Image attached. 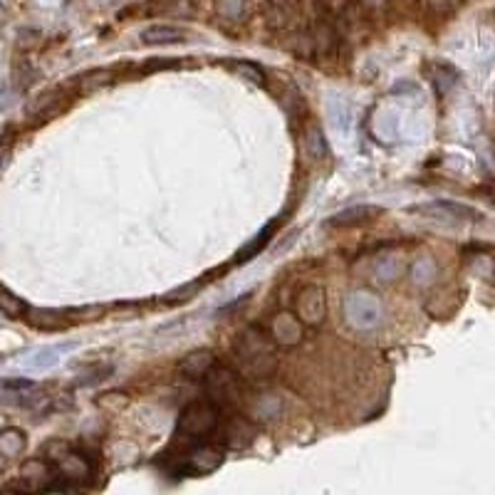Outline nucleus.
<instances>
[{
  "label": "nucleus",
  "mask_w": 495,
  "mask_h": 495,
  "mask_svg": "<svg viewBox=\"0 0 495 495\" xmlns=\"http://www.w3.org/2000/svg\"><path fill=\"white\" fill-rule=\"evenodd\" d=\"M221 421V409L211 402V399H198V402L188 404L178 416V436L183 438H206L218 428Z\"/></svg>",
  "instance_id": "f03ea898"
},
{
  "label": "nucleus",
  "mask_w": 495,
  "mask_h": 495,
  "mask_svg": "<svg viewBox=\"0 0 495 495\" xmlns=\"http://www.w3.org/2000/svg\"><path fill=\"white\" fill-rule=\"evenodd\" d=\"M203 283L201 280H193V283H183L178 285V288H173L171 292H166V300L173 305H181V302H188L191 297H196L198 292H201Z\"/></svg>",
  "instance_id": "4be33fe9"
},
{
  "label": "nucleus",
  "mask_w": 495,
  "mask_h": 495,
  "mask_svg": "<svg viewBox=\"0 0 495 495\" xmlns=\"http://www.w3.org/2000/svg\"><path fill=\"white\" fill-rule=\"evenodd\" d=\"M25 319H28L33 327H40V329H62V327H67V324L74 322V312L72 309L33 307L25 312Z\"/></svg>",
  "instance_id": "6e6552de"
},
{
  "label": "nucleus",
  "mask_w": 495,
  "mask_h": 495,
  "mask_svg": "<svg viewBox=\"0 0 495 495\" xmlns=\"http://www.w3.org/2000/svg\"><path fill=\"white\" fill-rule=\"evenodd\" d=\"M270 236H273V228H265V231H260L258 238H253V241H250L248 246L236 255V263L241 265V263H246L248 258H255V255H258L260 250L265 248V241H268Z\"/></svg>",
  "instance_id": "5701e85b"
},
{
  "label": "nucleus",
  "mask_w": 495,
  "mask_h": 495,
  "mask_svg": "<svg viewBox=\"0 0 495 495\" xmlns=\"http://www.w3.org/2000/svg\"><path fill=\"white\" fill-rule=\"evenodd\" d=\"M216 367V357H213L211 349H196V352L186 354L178 364L183 377L188 379H206V374Z\"/></svg>",
  "instance_id": "1a4fd4ad"
},
{
  "label": "nucleus",
  "mask_w": 495,
  "mask_h": 495,
  "mask_svg": "<svg viewBox=\"0 0 495 495\" xmlns=\"http://www.w3.org/2000/svg\"><path fill=\"white\" fill-rule=\"evenodd\" d=\"M233 359H236V367L243 372V377L258 379V382L268 379L278 367L273 342L258 327H248L243 334H238L236 344H233Z\"/></svg>",
  "instance_id": "f257e3e1"
},
{
  "label": "nucleus",
  "mask_w": 495,
  "mask_h": 495,
  "mask_svg": "<svg viewBox=\"0 0 495 495\" xmlns=\"http://www.w3.org/2000/svg\"><path fill=\"white\" fill-rule=\"evenodd\" d=\"M362 5H367V8H382L387 0H359Z\"/></svg>",
  "instance_id": "a878e982"
},
{
  "label": "nucleus",
  "mask_w": 495,
  "mask_h": 495,
  "mask_svg": "<svg viewBox=\"0 0 495 495\" xmlns=\"http://www.w3.org/2000/svg\"><path fill=\"white\" fill-rule=\"evenodd\" d=\"M233 69H236L238 74H243L246 79H250L253 84H265V74L260 72L255 64H248V62H236L233 64Z\"/></svg>",
  "instance_id": "b1692460"
},
{
  "label": "nucleus",
  "mask_w": 495,
  "mask_h": 495,
  "mask_svg": "<svg viewBox=\"0 0 495 495\" xmlns=\"http://www.w3.org/2000/svg\"><path fill=\"white\" fill-rule=\"evenodd\" d=\"M0 312L8 314V317H25L28 307H25V302L20 297H15L13 292L0 288Z\"/></svg>",
  "instance_id": "412c9836"
},
{
  "label": "nucleus",
  "mask_w": 495,
  "mask_h": 495,
  "mask_svg": "<svg viewBox=\"0 0 495 495\" xmlns=\"http://www.w3.org/2000/svg\"><path fill=\"white\" fill-rule=\"evenodd\" d=\"M206 387H208V394H211V402L216 404L218 409L223 404H238L241 399V379L233 369L228 367H216L206 374Z\"/></svg>",
  "instance_id": "20e7f679"
},
{
  "label": "nucleus",
  "mask_w": 495,
  "mask_h": 495,
  "mask_svg": "<svg viewBox=\"0 0 495 495\" xmlns=\"http://www.w3.org/2000/svg\"><path fill=\"white\" fill-rule=\"evenodd\" d=\"M402 263H399L394 255H387V258L377 260V265H374V275H377V280H382V283H392V280H397L399 275H402Z\"/></svg>",
  "instance_id": "a211bd4d"
},
{
  "label": "nucleus",
  "mask_w": 495,
  "mask_h": 495,
  "mask_svg": "<svg viewBox=\"0 0 495 495\" xmlns=\"http://www.w3.org/2000/svg\"><path fill=\"white\" fill-rule=\"evenodd\" d=\"M302 334H305L302 322L297 319V314L288 312V309L278 312L273 317V322H270V337H273V342L285 344V347L297 344L302 339Z\"/></svg>",
  "instance_id": "0eeeda50"
},
{
  "label": "nucleus",
  "mask_w": 495,
  "mask_h": 495,
  "mask_svg": "<svg viewBox=\"0 0 495 495\" xmlns=\"http://www.w3.org/2000/svg\"><path fill=\"white\" fill-rule=\"evenodd\" d=\"M112 79H114L112 69L99 67V69H92V72L82 74L79 84H82V92H97V89H102V87H107V84H112Z\"/></svg>",
  "instance_id": "dca6fc26"
},
{
  "label": "nucleus",
  "mask_w": 495,
  "mask_h": 495,
  "mask_svg": "<svg viewBox=\"0 0 495 495\" xmlns=\"http://www.w3.org/2000/svg\"><path fill=\"white\" fill-rule=\"evenodd\" d=\"M431 3L436 5V8H446V5L451 3V0H431Z\"/></svg>",
  "instance_id": "cd10ccee"
},
{
  "label": "nucleus",
  "mask_w": 495,
  "mask_h": 495,
  "mask_svg": "<svg viewBox=\"0 0 495 495\" xmlns=\"http://www.w3.org/2000/svg\"><path fill=\"white\" fill-rule=\"evenodd\" d=\"M223 461V453L216 446H201L188 456V468L196 473H208L213 468H218Z\"/></svg>",
  "instance_id": "f8f14e48"
},
{
  "label": "nucleus",
  "mask_w": 495,
  "mask_h": 495,
  "mask_svg": "<svg viewBox=\"0 0 495 495\" xmlns=\"http://www.w3.org/2000/svg\"><path fill=\"white\" fill-rule=\"evenodd\" d=\"M5 159H8V144L0 142V166L5 164Z\"/></svg>",
  "instance_id": "bb28decb"
},
{
  "label": "nucleus",
  "mask_w": 495,
  "mask_h": 495,
  "mask_svg": "<svg viewBox=\"0 0 495 495\" xmlns=\"http://www.w3.org/2000/svg\"><path fill=\"white\" fill-rule=\"evenodd\" d=\"M379 216V206H372V203H359V206H349L344 211L334 213L329 218V226H337V228H344V226H362V223L372 221V218Z\"/></svg>",
  "instance_id": "9d476101"
},
{
  "label": "nucleus",
  "mask_w": 495,
  "mask_h": 495,
  "mask_svg": "<svg viewBox=\"0 0 495 495\" xmlns=\"http://www.w3.org/2000/svg\"><path fill=\"white\" fill-rule=\"evenodd\" d=\"M414 216H421L426 221L441 223V226H463V223H471L478 218V213L473 208L463 206V203L453 201H431L421 203V206L411 208Z\"/></svg>",
  "instance_id": "7ed1b4c3"
},
{
  "label": "nucleus",
  "mask_w": 495,
  "mask_h": 495,
  "mask_svg": "<svg viewBox=\"0 0 495 495\" xmlns=\"http://www.w3.org/2000/svg\"><path fill=\"white\" fill-rule=\"evenodd\" d=\"M295 314L302 324H319L327 314V295L319 285H305L295 295Z\"/></svg>",
  "instance_id": "39448f33"
},
{
  "label": "nucleus",
  "mask_w": 495,
  "mask_h": 495,
  "mask_svg": "<svg viewBox=\"0 0 495 495\" xmlns=\"http://www.w3.org/2000/svg\"><path fill=\"white\" fill-rule=\"evenodd\" d=\"M23 478L30 483V488H42L52 481V468L45 461H30L23 468Z\"/></svg>",
  "instance_id": "2eb2a0df"
},
{
  "label": "nucleus",
  "mask_w": 495,
  "mask_h": 495,
  "mask_svg": "<svg viewBox=\"0 0 495 495\" xmlns=\"http://www.w3.org/2000/svg\"><path fill=\"white\" fill-rule=\"evenodd\" d=\"M292 18V8L288 0H270L268 5V25L270 28H285Z\"/></svg>",
  "instance_id": "f3484780"
},
{
  "label": "nucleus",
  "mask_w": 495,
  "mask_h": 495,
  "mask_svg": "<svg viewBox=\"0 0 495 495\" xmlns=\"http://www.w3.org/2000/svg\"><path fill=\"white\" fill-rule=\"evenodd\" d=\"M109 374H112V367H102L99 372H89L84 374L82 379H79V384H84V387H89V384H99L102 379H107Z\"/></svg>",
  "instance_id": "393cba45"
},
{
  "label": "nucleus",
  "mask_w": 495,
  "mask_h": 495,
  "mask_svg": "<svg viewBox=\"0 0 495 495\" xmlns=\"http://www.w3.org/2000/svg\"><path fill=\"white\" fill-rule=\"evenodd\" d=\"M213 8H216V13L221 15L223 20L236 23V20H241L243 15H246V0H216Z\"/></svg>",
  "instance_id": "aec40b11"
},
{
  "label": "nucleus",
  "mask_w": 495,
  "mask_h": 495,
  "mask_svg": "<svg viewBox=\"0 0 495 495\" xmlns=\"http://www.w3.org/2000/svg\"><path fill=\"white\" fill-rule=\"evenodd\" d=\"M3 468H5V458L0 456V473H3Z\"/></svg>",
  "instance_id": "c85d7f7f"
},
{
  "label": "nucleus",
  "mask_w": 495,
  "mask_h": 495,
  "mask_svg": "<svg viewBox=\"0 0 495 495\" xmlns=\"http://www.w3.org/2000/svg\"><path fill=\"white\" fill-rule=\"evenodd\" d=\"M305 154H307L309 161L319 164L327 159L329 154V147H327V137H324V132L317 127V124H312V127H307V134H305Z\"/></svg>",
  "instance_id": "ddd939ff"
},
{
  "label": "nucleus",
  "mask_w": 495,
  "mask_h": 495,
  "mask_svg": "<svg viewBox=\"0 0 495 495\" xmlns=\"http://www.w3.org/2000/svg\"><path fill=\"white\" fill-rule=\"evenodd\" d=\"M280 411V399L275 394H260L253 402V416L255 419H270Z\"/></svg>",
  "instance_id": "6ab92c4d"
},
{
  "label": "nucleus",
  "mask_w": 495,
  "mask_h": 495,
  "mask_svg": "<svg viewBox=\"0 0 495 495\" xmlns=\"http://www.w3.org/2000/svg\"><path fill=\"white\" fill-rule=\"evenodd\" d=\"M183 38H186V33L178 25H152L142 33L144 45H173L181 42Z\"/></svg>",
  "instance_id": "9b49d317"
},
{
  "label": "nucleus",
  "mask_w": 495,
  "mask_h": 495,
  "mask_svg": "<svg viewBox=\"0 0 495 495\" xmlns=\"http://www.w3.org/2000/svg\"><path fill=\"white\" fill-rule=\"evenodd\" d=\"M25 443L28 441H25V433L20 428H5V431H0V456L5 461L18 458L25 451Z\"/></svg>",
  "instance_id": "4468645a"
},
{
  "label": "nucleus",
  "mask_w": 495,
  "mask_h": 495,
  "mask_svg": "<svg viewBox=\"0 0 495 495\" xmlns=\"http://www.w3.org/2000/svg\"><path fill=\"white\" fill-rule=\"evenodd\" d=\"M3 495H20V493H15V491H8V493H3Z\"/></svg>",
  "instance_id": "c756f323"
},
{
  "label": "nucleus",
  "mask_w": 495,
  "mask_h": 495,
  "mask_svg": "<svg viewBox=\"0 0 495 495\" xmlns=\"http://www.w3.org/2000/svg\"><path fill=\"white\" fill-rule=\"evenodd\" d=\"M344 312H347V319L354 327H372L379 319V302L369 292H354L347 300Z\"/></svg>",
  "instance_id": "423d86ee"
}]
</instances>
